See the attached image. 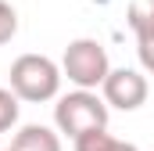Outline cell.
<instances>
[{"label":"cell","mask_w":154,"mask_h":151,"mask_svg":"<svg viewBox=\"0 0 154 151\" xmlns=\"http://www.w3.org/2000/svg\"><path fill=\"white\" fill-rule=\"evenodd\" d=\"M11 90L18 94V101H29V104H43V101H57V90H61V65L47 54H18L11 61Z\"/></svg>","instance_id":"cell-1"},{"label":"cell","mask_w":154,"mask_h":151,"mask_svg":"<svg viewBox=\"0 0 154 151\" xmlns=\"http://www.w3.org/2000/svg\"><path fill=\"white\" fill-rule=\"evenodd\" d=\"M54 126H57V133H65L72 140H75L79 133L100 130V126H108V101L97 90L75 86L72 94H61L57 97V104H54Z\"/></svg>","instance_id":"cell-2"},{"label":"cell","mask_w":154,"mask_h":151,"mask_svg":"<svg viewBox=\"0 0 154 151\" xmlns=\"http://www.w3.org/2000/svg\"><path fill=\"white\" fill-rule=\"evenodd\" d=\"M61 72L72 86H82V90H100V83L111 72V61H108V50L100 47V40L79 36L65 47L61 54Z\"/></svg>","instance_id":"cell-3"},{"label":"cell","mask_w":154,"mask_h":151,"mask_svg":"<svg viewBox=\"0 0 154 151\" xmlns=\"http://www.w3.org/2000/svg\"><path fill=\"white\" fill-rule=\"evenodd\" d=\"M100 97L108 101V108L136 112L147 104V76L136 69H111L108 79L100 83Z\"/></svg>","instance_id":"cell-4"},{"label":"cell","mask_w":154,"mask_h":151,"mask_svg":"<svg viewBox=\"0 0 154 151\" xmlns=\"http://www.w3.org/2000/svg\"><path fill=\"white\" fill-rule=\"evenodd\" d=\"M11 148L14 151H61V133L43 126V122H29L14 133Z\"/></svg>","instance_id":"cell-5"},{"label":"cell","mask_w":154,"mask_h":151,"mask_svg":"<svg viewBox=\"0 0 154 151\" xmlns=\"http://www.w3.org/2000/svg\"><path fill=\"white\" fill-rule=\"evenodd\" d=\"M129 29L136 40H151L154 36V0H133L129 4Z\"/></svg>","instance_id":"cell-6"},{"label":"cell","mask_w":154,"mask_h":151,"mask_svg":"<svg viewBox=\"0 0 154 151\" xmlns=\"http://www.w3.org/2000/svg\"><path fill=\"white\" fill-rule=\"evenodd\" d=\"M72 144H75V151H111V148H115V137L108 133V126H100V130L79 133Z\"/></svg>","instance_id":"cell-7"},{"label":"cell","mask_w":154,"mask_h":151,"mask_svg":"<svg viewBox=\"0 0 154 151\" xmlns=\"http://www.w3.org/2000/svg\"><path fill=\"white\" fill-rule=\"evenodd\" d=\"M18 94L11 86H0V133H7L11 126H18Z\"/></svg>","instance_id":"cell-8"},{"label":"cell","mask_w":154,"mask_h":151,"mask_svg":"<svg viewBox=\"0 0 154 151\" xmlns=\"http://www.w3.org/2000/svg\"><path fill=\"white\" fill-rule=\"evenodd\" d=\"M14 36H18V11L7 0H0V47L11 43Z\"/></svg>","instance_id":"cell-9"},{"label":"cell","mask_w":154,"mask_h":151,"mask_svg":"<svg viewBox=\"0 0 154 151\" xmlns=\"http://www.w3.org/2000/svg\"><path fill=\"white\" fill-rule=\"evenodd\" d=\"M136 54H140L143 72L154 76V36H151V40H136Z\"/></svg>","instance_id":"cell-10"},{"label":"cell","mask_w":154,"mask_h":151,"mask_svg":"<svg viewBox=\"0 0 154 151\" xmlns=\"http://www.w3.org/2000/svg\"><path fill=\"white\" fill-rule=\"evenodd\" d=\"M111 151H140V148L129 144V140H115V148H111Z\"/></svg>","instance_id":"cell-11"},{"label":"cell","mask_w":154,"mask_h":151,"mask_svg":"<svg viewBox=\"0 0 154 151\" xmlns=\"http://www.w3.org/2000/svg\"><path fill=\"white\" fill-rule=\"evenodd\" d=\"M4 151H14V148H4Z\"/></svg>","instance_id":"cell-12"}]
</instances>
